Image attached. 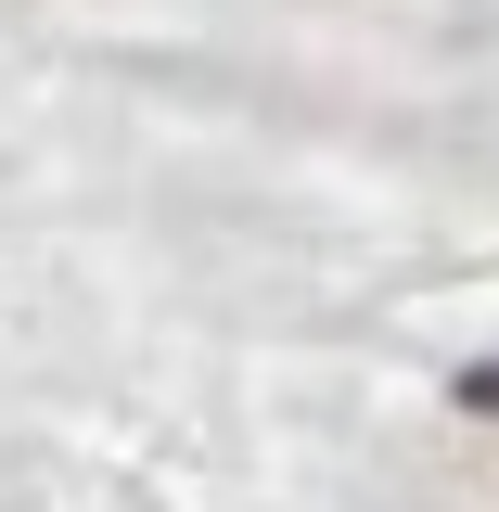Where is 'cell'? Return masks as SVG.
Masks as SVG:
<instances>
[{"mask_svg": "<svg viewBox=\"0 0 499 512\" xmlns=\"http://www.w3.org/2000/svg\"><path fill=\"white\" fill-rule=\"evenodd\" d=\"M461 410H487V423H499V359H487V372H461Z\"/></svg>", "mask_w": 499, "mask_h": 512, "instance_id": "6da1fadb", "label": "cell"}]
</instances>
